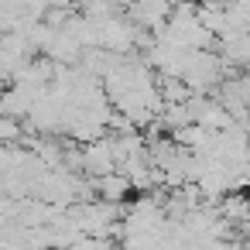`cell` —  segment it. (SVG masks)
<instances>
[{"label":"cell","mask_w":250,"mask_h":250,"mask_svg":"<svg viewBox=\"0 0 250 250\" xmlns=\"http://www.w3.org/2000/svg\"><path fill=\"white\" fill-rule=\"evenodd\" d=\"M7 89V76H0V93H4Z\"/></svg>","instance_id":"obj_3"},{"label":"cell","mask_w":250,"mask_h":250,"mask_svg":"<svg viewBox=\"0 0 250 250\" xmlns=\"http://www.w3.org/2000/svg\"><path fill=\"white\" fill-rule=\"evenodd\" d=\"M247 199H250V195H247Z\"/></svg>","instance_id":"obj_4"},{"label":"cell","mask_w":250,"mask_h":250,"mask_svg":"<svg viewBox=\"0 0 250 250\" xmlns=\"http://www.w3.org/2000/svg\"><path fill=\"white\" fill-rule=\"evenodd\" d=\"M93 188H96L106 202H120V199L130 192V182H127V175H124V171H106V175H96Z\"/></svg>","instance_id":"obj_1"},{"label":"cell","mask_w":250,"mask_h":250,"mask_svg":"<svg viewBox=\"0 0 250 250\" xmlns=\"http://www.w3.org/2000/svg\"><path fill=\"white\" fill-rule=\"evenodd\" d=\"M24 134V124L11 113H0V144H18Z\"/></svg>","instance_id":"obj_2"}]
</instances>
